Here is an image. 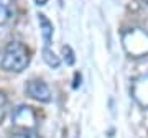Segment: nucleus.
<instances>
[{
  "label": "nucleus",
  "mask_w": 148,
  "mask_h": 138,
  "mask_svg": "<svg viewBox=\"0 0 148 138\" xmlns=\"http://www.w3.org/2000/svg\"><path fill=\"white\" fill-rule=\"evenodd\" d=\"M30 63V56H28L27 48L18 41L8 43L0 56V66L5 71L10 72H21L23 69Z\"/></svg>",
  "instance_id": "1"
},
{
  "label": "nucleus",
  "mask_w": 148,
  "mask_h": 138,
  "mask_svg": "<svg viewBox=\"0 0 148 138\" xmlns=\"http://www.w3.org/2000/svg\"><path fill=\"white\" fill-rule=\"evenodd\" d=\"M123 49L132 58H143L148 56V33L140 28H132L122 35Z\"/></svg>",
  "instance_id": "2"
},
{
  "label": "nucleus",
  "mask_w": 148,
  "mask_h": 138,
  "mask_svg": "<svg viewBox=\"0 0 148 138\" xmlns=\"http://www.w3.org/2000/svg\"><path fill=\"white\" fill-rule=\"evenodd\" d=\"M12 123L21 128H35L36 127V113L32 107L20 105L12 113Z\"/></svg>",
  "instance_id": "3"
},
{
  "label": "nucleus",
  "mask_w": 148,
  "mask_h": 138,
  "mask_svg": "<svg viewBox=\"0 0 148 138\" xmlns=\"http://www.w3.org/2000/svg\"><path fill=\"white\" fill-rule=\"evenodd\" d=\"M25 92L38 102H49L51 100V90L43 81H30L25 85Z\"/></svg>",
  "instance_id": "4"
},
{
  "label": "nucleus",
  "mask_w": 148,
  "mask_h": 138,
  "mask_svg": "<svg viewBox=\"0 0 148 138\" xmlns=\"http://www.w3.org/2000/svg\"><path fill=\"white\" fill-rule=\"evenodd\" d=\"M132 96L142 107L148 109V74L138 77V79L133 82Z\"/></svg>",
  "instance_id": "5"
},
{
  "label": "nucleus",
  "mask_w": 148,
  "mask_h": 138,
  "mask_svg": "<svg viewBox=\"0 0 148 138\" xmlns=\"http://www.w3.org/2000/svg\"><path fill=\"white\" fill-rule=\"evenodd\" d=\"M38 23H40L43 40H45V46H49L51 36H53V23L48 20L46 15H43V13H38Z\"/></svg>",
  "instance_id": "6"
},
{
  "label": "nucleus",
  "mask_w": 148,
  "mask_h": 138,
  "mask_svg": "<svg viewBox=\"0 0 148 138\" xmlns=\"http://www.w3.org/2000/svg\"><path fill=\"white\" fill-rule=\"evenodd\" d=\"M43 59H45V63H46L49 68H54V69L58 68L59 63H61L59 58L54 54L53 49H49V46H45V48H43Z\"/></svg>",
  "instance_id": "7"
},
{
  "label": "nucleus",
  "mask_w": 148,
  "mask_h": 138,
  "mask_svg": "<svg viewBox=\"0 0 148 138\" xmlns=\"http://www.w3.org/2000/svg\"><path fill=\"white\" fill-rule=\"evenodd\" d=\"M12 16V0H0V25Z\"/></svg>",
  "instance_id": "8"
},
{
  "label": "nucleus",
  "mask_w": 148,
  "mask_h": 138,
  "mask_svg": "<svg viewBox=\"0 0 148 138\" xmlns=\"http://www.w3.org/2000/svg\"><path fill=\"white\" fill-rule=\"evenodd\" d=\"M63 56H64V61L68 66H73L74 64V53L71 46H63Z\"/></svg>",
  "instance_id": "9"
},
{
  "label": "nucleus",
  "mask_w": 148,
  "mask_h": 138,
  "mask_svg": "<svg viewBox=\"0 0 148 138\" xmlns=\"http://www.w3.org/2000/svg\"><path fill=\"white\" fill-rule=\"evenodd\" d=\"M10 138H40L36 133H30V132H25V133H15L12 135Z\"/></svg>",
  "instance_id": "10"
},
{
  "label": "nucleus",
  "mask_w": 148,
  "mask_h": 138,
  "mask_svg": "<svg viewBox=\"0 0 148 138\" xmlns=\"http://www.w3.org/2000/svg\"><path fill=\"white\" fill-rule=\"evenodd\" d=\"M5 104H7V99H5V94L0 92V118L3 115V109H5Z\"/></svg>",
  "instance_id": "11"
},
{
  "label": "nucleus",
  "mask_w": 148,
  "mask_h": 138,
  "mask_svg": "<svg viewBox=\"0 0 148 138\" xmlns=\"http://www.w3.org/2000/svg\"><path fill=\"white\" fill-rule=\"evenodd\" d=\"M35 2H36V5H45L48 0H35Z\"/></svg>",
  "instance_id": "12"
},
{
  "label": "nucleus",
  "mask_w": 148,
  "mask_h": 138,
  "mask_svg": "<svg viewBox=\"0 0 148 138\" xmlns=\"http://www.w3.org/2000/svg\"><path fill=\"white\" fill-rule=\"evenodd\" d=\"M145 2H147V3H148V0H145Z\"/></svg>",
  "instance_id": "13"
}]
</instances>
